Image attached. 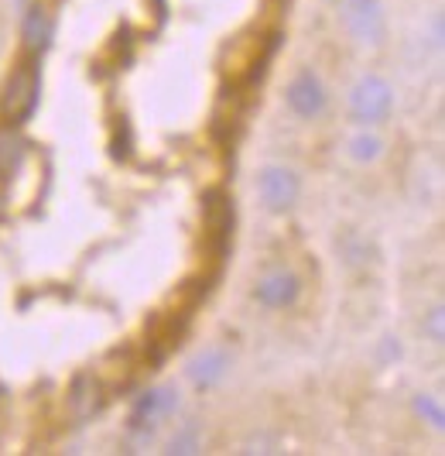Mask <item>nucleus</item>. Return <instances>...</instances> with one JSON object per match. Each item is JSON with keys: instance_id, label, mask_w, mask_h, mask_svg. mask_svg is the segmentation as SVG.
Returning <instances> with one entry per match:
<instances>
[{"instance_id": "nucleus-14", "label": "nucleus", "mask_w": 445, "mask_h": 456, "mask_svg": "<svg viewBox=\"0 0 445 456\" xmlns=\"http://www.w3.org/2000/svg\"><path fill=\"white\" fill-rule=\"evenodd\" d=\"M165 453H199V426L196 422H189L182 433L168 443V450Z\"/></svg>"}, {"instance_id": "nucleus-15", "label": "nucleus", "mask_w": 445, "mask_h": 456, "mask_svg": "<svg viewBox=\"0 0 445 456\" xmlns=\"http://www.w3.org/2000/svg\"><path fill=\"white\" fill-rule=\"evenodd\" d=\"M415 411L422 415L425 422H432L435 429H442V426H445V411H442V405L432 398V395H418V398H415Z\"/></svg>"}, {"instance_id": "nucleus-8", "label": "nucleus", "mask_w": 445, "mask_h": 456, "mask_svg": "<svg viewBox=\"0 0 445 456\" xmlns=\"http://www.w3.org/2000/svg\"><path fill=\"white\" fill-rule=\"evenodd\" d=\"M288 107L298 117H315L326 110V90L312 72H298L288 86Z\"/></svg>"}, {"instance_id": "nucleus-17", "label": "nucleus", "mask_w": 445, "mask_h": 456, "mask_svg": "<svg viewBox=\"0 0 445 456\" xmlns=\"http://www.w3.org/2000/svg\"><path fill=\"white\" fill-rule=\"evenodd\" d=\"M4 203H7V183H4V175H0V213H4Z\"/></svg>"}, {"instance_id": "nucleus-12", "label": "nucleus", "mask_w": 445, "mask_h": 456, "mask_svg": "<svg viewBox=\"0 0 445 456\" xmlns=\"http://www.w3.org/2000/svg\"><path fill=\"white\" fill-rule=\"evenodd\" d=\"M24 161V141L14 134V127L0 131V175H14Z\"/></svg>"}, {"instance_id": "nucleus-4", "label": "nucleus", "mask_w": 445, "mask_h": 456, "mask_svg": "<svg viewBox=\"0 0 445 456\" xmlns=\"http://www.w3.org/2000/svg\"><path fill=\"white\" fill-rule=\"evenodd\" d=\"M343 21L356 42L380 45L384 42V11L380 0H343Z\"/></svg>"}, {"instance_id": "nucleus-3", "label": "nucleus", "mask_w": 445, "mask_h": 456, "mask_svg": "<svg viewBox=\"0 0 445 456\" xmlns=\"http://www.w3.org/2000/svg\"><path fill=\"white\" fill-rule=\"evenodd\" d=\"M394 107V90L380 76H363L350 93V117L356 124H380Z\"/></svg>"}, {"instance_id": "nucleus-16", "label": "nucleus", "mask_w": 445, "mask_h": 456, "mask_svg": "<svg viewBox=\"0 0 445 456\" xmlns=\"http://www.w3.org/2000/svg\"><path fill=\"white\" fill-rule=\"evenodd\" d=\"M442 320H445V316H442V305H435V309L428 313V322H425V326H428V337H432L435 343H442V340H445Z\"/></svg>"}, {"instance_id": "nucleus-5", "label": "nucleus", "mask_w": 445, "mask_h": 456, "mask_svg": "<svg viewBox=\"0 0 445 456\" xmlns=\"http://www.w3.org/2000/svg\"><path fill=\"white\" fill-rule=\"evenodd\" d=\"M202 220H206V233H209L216 254H226V244L233 237V203H230V196L220 192V189L206 192V200H202Z\"/></svg>"}, {"instance_id": "nucleus-11", "label": "nucleus", "mask_w": 445, "mask_h": 456, "mask_svg": "<svg viewBox=\"0 0 445 456\" xmlns=\"http://www.w3.org/2000/svg\"><path fill=\"white\" fill-rule=\"evenodd\" d=\"M48 38H52V21H48L44 7H31L24 18V45L31 52H42L48 45Z\"/></svg>"}, {"instance_id": "nucleus-13", "label": "nucleus", "mask_w": 445, "mask_h": 456, "mask_svg": "<svg viewBox=\"0 0 445 456\" xmlns=\"http://www.w3.org/2000/svg\"><path fill=\"white\" fill-rule=\"evenodd\" d=\"M380 137H374V134H360V137H353L350 141V159H356V161H374V159H380Z\"/></svg>"}, {"instance_id": "nucleus-10", "label": "nucleus", "mask_w": 445, "mask_h": 456, "mask_svg": "<svg viewBox=\"0 0 445 456\" xmlns=\"http://www.w3.org/2000/svg\"><path fill=\"white\" fill-rule=\"evenodd\" d=\"M72 405H76V415L79 419H89L93 411L100 409V381L93 378V374H79L76 381H72Z\"/></svg>"}, {"instance_id": "nucleus-6", "label": "nucleus", "mask_w": 445, "mask_h": 456, "mask_svg": "<svg viewBox=\"0 0 445 456\" xmlns=\"http://www.w3.org/2000/svg\"><path fill=\"white\" fill-rule=\"evenodd\" d=\"M257 189H261V200H264L271 213H285L298 200V175L285 165H271V168L261 172Z\"/></svg>"}, {"instance_id": "nucleus-2", "label": "nucleus", "mask_w": 445, "mask_h": 456, "mask_svg": "<svg viewBox=\"0 0 445 456\" xmlns=\"http://www.w3.org/2000/svg\"><path fill=\"white\" fill-rule=\"evenodd\" d=\"M178 409V391L175 388H155L144 391L131 411V443L134 446H148L161 419H168Z\"/></svg>"}, {"instance_id": "nucleus-1", "label": "nucleus", "mask_w": 445, "mask_h": 456, "mask_svg": "<svg viewBox=\"0 0 445 456\" xmlns=\"http://www.w3.org/2000/svg\"><path fill=\"white\" fill-rule=\"evenodd\" d=\"M38 100H42V69L38 62H24L21 69H14V76L7 79V90H4V120L11 124H24L28 117L38 110Z\"/></svg>"}, {"instance_id": "nucleus-9", "label": "nucleus", "mask_w": 445, "mask_h": 456, "mask_svg": "<svg viewBox=\"0 0 445 456\" xmlns=\"http://www.w3.org/2000/svg\"><path fill=\"white\" fill-rule=\"evenodd\" d=\"M254 296L261 298L264 305H271V309L291 305V302L298 298V278H295L291 272H271V274H264V278L257 281Z\"/></svg>"}, {"instance_id": "nucleus-7", "label": "nucleus", "mask_w": 445, "mask_h": 456, "mask_svg": "<svg viewBox=\"0 0 445 456\" xmlns=\"http://www.w3.org/2000/svg\"><path fill=\"white\" fill-rule=\"evenodd\" d=\"M226 374H230V354L222 346H209L189 361V381L199 391L216 388Z\"/></svg>"}]
</instances>
